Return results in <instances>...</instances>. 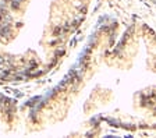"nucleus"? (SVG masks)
<instances>
[{"label": "nucleus", "instance_id": "obj_1", "mask_svg": "<svg viewBox=\"0 0 156 138\" xmlns=\"http://www.w3.org/2000/svg\"><path fill=\"white\" fill-rule=\"evenodd\" d=\"M88 127L156 130V34L133 25L123 34L101 32L91 55Z\"/></svg>", "mask_w": 156, "mask_h": 138}]
</instances>
